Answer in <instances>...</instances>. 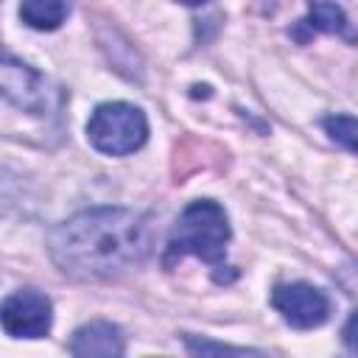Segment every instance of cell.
<instances>
[{"label":"cell","instance_id":"obj_1","mask_svg":"<svg viewBox=\"0 0 358 358\" xmlns=\"http://www.w3.org/2000/svg\"><path fill=\"white\" fill-rule=\"evenodd\" d=\"M151 243L145 215L123 207H95L50 232V257L76 280H112L140 266Z\"/></svg>","mask_w":358,"mask_h":358},{"label":"cell","instance_id":"obj_2","mask_svg":"<svg viewBox=\"0 0 358 358\" xmlns=\"http://www.w3.org/2000/svg\"><path fill=\"white\" fill-rule=\"evenodd\" d=\"M227 241H229V221H227L224 207L210 199L193 201L176 218V227L171 232L162 263L173 266L176 260L193 255V257L207 260L215 268H221Z\"/></svg>","mask_w":358,"mask_h":358},{"label":"cell","instance_id":"obj_3","mask_svg":"<svg viewBox=\"0 0 358 358\" xmlns=\"http://www.w3.org/2000/svg\"><path fill=\"white\" fill-rule=\"evenodd\" d=\"M87 137L90 143L112 157H123L137 151L145 137H148V120L143 115V109L123 103V101H112V103H101L92 117L87 120Z\"/></svg>","mask_w":358,"mask_h":358},{"label":"cell","instance_id":"obj_4","mask_svg":"<svg viewBox=\"0 0 358 358\" xmlns=\"http://www.w3.org/2000/svg\"><path fill=\"white\" fill-rule=\"evenodd\" d=\"M271 305L296 330L319 327L330 316V299H327V294L322 288L310 285V282H285V285H277L274 294H271Z\"/></svg>","mask_w":358,"mask_h":358},{"label":"cell","instance_id":"obj_5","mask_svg":"<svg viewBox=\"0 0 358 358\" xmlns=\"http://www.w3.org/2000/svg\"><path fill=\"white\" fill-rule=\"evenodd\" d=\"M0 84H3V95L34 115H45L53 109V95L56 90H48L50 84L45 81V76H39L34 67L17 62L14 56L6 53L3 67H0Z\"/></svg>","mask_w":358,"mask_h":358},{"label":"cell","instance_id":"obj_6","mask_svg":"<svg viewBox=\"0 0 358 358\" xmlns=\"http://www.w3.org/2000/svg\"><path fill=\"white\" fill-rule=\"evenodd\" d=\"M3 330L14 338H42L50 330V299L34 288L14 291L0 310Z\"/></svg>","mask_w":358,"mask_h":358},{"label":"cell","instance_id":"obj_7","mask_svg":"<svg viewBox=\"0 0 358 358\" xmlns=\"http://www.w3.org/2000/svg\"><path fill=\"white\" fill-rule=\"evenodd\" d=\"M123 350V336L109 322H90L78 327L70 341V352L78 358H117Z\"/></svg>","mask_w":358,"mask_h":358},{"label":"cell","instance_id":"obj_8","mask_svg":"<svg viewBox=\"0 0 358 358\" xmlns=\"http://www.w3.org/2000/svg\"><path fill=\"white\" fill-rule=\"evenodd\" d=\"M302 25L310 28V31L338 34V36H344L347 42H358V34L350 28L344 11H341L336 3H330V0H316V3L310 6V14L302 20Z\"/></svg>","mask_w":358,"mask_h":358},{"label":"cell","instance_id":"obj_9","mask_svg":"<svg viewBox=\"0 0 358 358\" xmlns=\"http://www.w3.org/2000/svg\"><path fill=\"white\" fill-rule=\"evenodd\" d=\"M20 17H22V22H28L36 31H53L64 22L67 3L64 0H22Z\"/></svg>","mask_w":358,"mask_h":358},{"label":"cell","instance_id":"obj_10","mask_svg":"<svg viewBox=\"0 0 358 358\" xmlns=\"http://www.w3.org/2000/svg\"><path fill=\"white\" fill-rule=\"evenodd\" d=\"M324 131L341 143L344 148L355 151L358 154V117H350V115H330L324 117Z\"/></svg>","mask_w":358,"mask_h":358},{"label":"cell","instance_id":"obj_11","mask_svg":"<svg viewBox=\"0 0 358 358\" xmlns=\"http://www.w3.org/2000/svg\"><path fill=\"white\" fill-rule=\"evenodd\" d=\"M341 338H344V347H347L350 352H355V355H358V310H355V313L347 319Z\"/></svg>","mask_w":358,"mask_h":358},{"label":"cell","instance_id":"obj_12","mask_svg":"<svg viewBox=\"0 0 358 358\" xmlns=\"http://www.w3.org/2000/svg\"><path fill=\"white\" fill-rule=\"evenodd\" d=\"M187 347H190L193 352H246V350L221 347V344H207V341H193V338H187Z\"/></svg>","mask_w":358,"mask_h":358},{"label":"cell","instance_id":"obj_13","mask_svg":"<svg viewBox=\"0 0 358 358\" xmlns=\"http://www.w3.org/2000/svg\"><path fill=\"white\" fill-rule=\"evenodd\" d=\"M179 3H187V6H199V3H204V0H179Z\"/></svg>","mask_w":358,"mask_h":358}]
</instances>
